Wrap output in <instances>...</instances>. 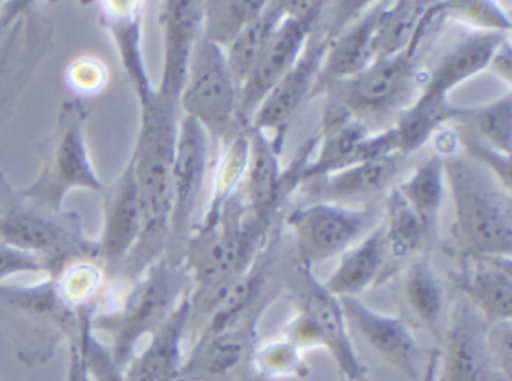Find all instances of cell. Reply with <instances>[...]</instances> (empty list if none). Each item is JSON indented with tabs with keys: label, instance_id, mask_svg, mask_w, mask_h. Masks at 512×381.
<instances>
[{
	"label": "cell",
	"instance_id": "cell-1",
	"mask_svg": "<svg viewBox=\"0 0 512 381\" xmlns=\"http://www.w3.org/2000/svg\"><path fill=\"white\" fill-rule=\"evenodd\" d=\"M454 195L461 231L484 255L509 257L512 248V200L508 191L479 165L461 158L443 164Z\"/></svg>",
	"mask_w": 512,
	"mask_h": 381
},
{
	"label": "cell",
	"instance_id": "cell-2",
	"mask_svg": "<svg viewBox=\"0 0 512 381\" xmlns=\"http://www.w3.org/2000/svg\"><path fill=\"white\" fill-rule=\"evenodd\" d=\"M238 92L221 48L211 41L203 44L194 63L190 89L185 96V105L191 117L215 134H221L238 110Z\"/></svg>",
	"mask_w": 512,
	"mask_h": 381
},
{
	"label": "cell",
	"instance_id": "cell-3",
	"mask_svg": "<svg viewBox=\"0 0 512 381\" xmlns=\"http://www.w3.org/2000/svg\"><path fill=\"white\" fill-rule=\"evenodd\" d=\"M338 302L344 318L358 330L368 347L412 380L419 377L421 350L403 321L373 311L356 297H341Z\"/></svg>",
	"mask_w": 512,
	"mask_h": 381
},
{
	"label": "cell",
	"instance_id": "cell-4",
	"mask_svg": "<svg viewBox=\"0 0 512 381\" xmlns=\"http://www.w3.org/2000/svg\"><path fill=\"white\" fill-rule=\"evenodd\" d=\"M487 327L478 309L472 303H463L446 335L440 357L443 381H485L491 365Z\"/></svg>",
	"mask_w": 512,
	"mask_h": 381
},
{
	"label": "cell",
	"instance_id": "cell-5",
	"mask_svg": "<svg viewBox=\"0 0 512 381\" xmlns=\"http://www.w3.org/2000/svg\"><path fill=\"white\" fill-rule=\"evenodd\" d=\"M308 30L310 29L307 26L295 18H281L242 86L239 101L242 116L250 114L271 92L272 87L295 65Z\"/></svg>",
	"mask_w": 512,
	"mask_h": 381
},
{
	"label": "cell",
	"instance_id": "cell-6",
	"mask_svg": "<svg viewBox=\"0 0 512 381\" xmlns=\"http://www.w3.org/2000/svg\"><path fill=\"white\" fill-rule=\"evenodd\" d=\"M250 249V236L239 215L230 216L223 227L209 234L196 260L200 297L205 305L227 282L244 275Z\"/></svg>",
	"mask_w": 512,
	"mask_h": 381
},
{
	"label": "cell",
	"instance_id": "cell-7",
	"mask_svg": "<svg viewBox=\"0 0 512 381\" xmlns=\"http://www.w3.org/2000/svg\"><path fill=\"white\" fill-rule=\"evenodd\" d=\"M302 323L308 326L310 338L329 348L341 372L349 381H365V369L359 362L346 330V318L337 297L314 284L305 300Z\"/></svg>",
	"mask_w": 512,
	"mask_h": 381
},
{
	"label": "cell",
	"instance_id": "cell-8",
	"mask_svg": "<svg viewBox=\"0 0 512 381\" xmlns=\"http://www.w3.org/2000/svg\"><path fill=\"white\" fill-rule=\"evenodd\" d=\"M365 224V215L332 204H316L296 216L302 251L308 258L334 257L355 239Z\"/></svg>",
	"mask_w": 512,
	"mask_h": 381
},
{
	"label": "cell",
	"instance_id": "cell-9",
	"mask_svg": "<svg viewBox=\"0 0 512 381\" xmlns=\"http://www.w3.org/2000/svg\"><path fill=\"white\" fill-rule=\"evenodd\" d=\"M190 309V302L185 300L173 311L145 350L125 366L122 381H179L184 366L182 338Z\"/></svg>",
	"mask_w": 512,
	"mask_h": 381
},
{
	"label": "cell",
	"instance_id": "cell-10",
	"mask_svg": "<svg viewBox=\"0 0 512 381\" xmlns=\"http://www.w3.org/2000/svg\"><path fill=\"white\" fill-rule=\"evenodd\" d=\"M409 53L379 57L353 75L347 84V104L356 111H379L397 102L413 80Z\"/></svg>",
	"mask_w": 512,
	"mask_h": 381
},
{
	"label": "cell",
	"instance_id": "cell-11",
	"mask_svg": "<svg viewBox=\"0 0 512 381\" xmlns=\"http://www.w3.org/2000/svg\"><path fill=\"white\" fill-rule=\"evenodd\" d=\"M142 162V185L145 203L155 218L169 212L172 204L175 134L166 116L155 119L145 140Z\"/></svg>",
	"mask_w": 512,
	"mask_h": 381
},
{
	"label": "cell",
	"instance_id": "cell-12",
	"mask_svg": "<svg viewBox=\"0 0 512 381\" xmlns=\"http://www.w3.org/2000/svg\"><path fill=\"white\" fill-rule=\"evenodd\" d=\"M323 53H325L323 45L311 48L272 87L271 92L260 102L259 110L254 117L256 131L277 128L295 113L296 108L301 105L310 90Z\"/></svg>",
	"mask_w": 512,
	"mask_h": 381
},
{
	"label": "cell",
	"instance_id": "cell-13",
	"mask_svg": "<svg viewBox=\"0 0 512 381\" xmlns=\"http://www.w3.org/2000/svg\"><path fill=\"white\" fill-rule=\"evenodd\" d=\"M506 44L500 32H482L455 45L431 72L425 95L446 96L451 87L484 69Z\"/></svg>",
	"mask_w": 512,
	"mask_h": 381
},
{
	"label": "cell",
	"instance_id": "cell-14",
	"mask_svg": "<svg viewBox=\"0 0 512 381\" xmlns=\"http://www.w3.org/2000/svg\"><path fill=\"white\" fill-rule=\"evenodd\" d=\"M472 305L485 321L499 323L511 320L512 275L509 257L485 255L476 263L466 282Z\"/></svg>",
	"mask_w": 512,
	"mask_h": 381
},
{
	"label": "cell",
	"instance_id": "cell-15",
	"mask_svg": "<svg viewBox=\"0 0 512 381\" xmlns=\"http://www.w3.org/2000/svg\"><path fill=\"white\" fill-rule=\"evenodd\" d=\"M208 143L203 126L190 117L185 120L178 155L173 165V183L178 204L184 212L193 204L205 173Z\"/></svg>",
	"mask_w": 512,
	"mask_h": 381
},
{
	"label": "cell",
	"instance_id": "cell-16",
	"mask_svg": "<svg viewBox=\"0 0 512 381\" xmlns=\"http://www.w3.org/2000/svg\"><path fill=\"white\" fill-rule=\"evenodd\" d=\"M383 254L385 248L382 237L380 233H374L358 248L346 254L323 288L337 299L356 297V294L365 290L376 278L382 267Z\"/></svg>",
	"mask_w": 512,
	"mask_h": 381
},
{
	"label": "cell",
	"instance_id": "cell-17",
	"mask_svg": "<svg viewBox=\"0 0 512 381\" xmlns=\"http://www.w3.org/2000/svg\"><path fill=\"white\" fill-rule=\"evenodd\" d=\"M283 14V3H272L271 8L263 9L250 23L245 24L244 29L230 44L229 57L226 59L227 66L239 92Z\"/></svg>",
	"mask_w": 512,
	"mask_h": 381
},
{
	"label": "cell",
	"instance_id": "cell-18",
	"mask_svg": "<svg viewBox=\"0 0 512 381\" xmlns=\"http://www.w3.org/2000/svg\"><path fill=\"white\" fill-rule=\"evenodd\" d=\"M383 9L377 8L332 47L326 63L328 77H353L370 65L374 56V33Z\"/></svg>",
	"mask_w": 512,
	"mask_h": 381
},
{
	"label": "cell",
	"instance_id": "cell-19",
	"mask_svg": "<svg viewBox=\"0 0 512 381\" xmlns=\"http://www.w3.org/2000/svg\"><path fill=\"white\" fill-rule=\"evenodd\" d=\"M446 96L422 95L421 99L406 111L392 131L395 149L412 152L427 141L431 132L454 113Z\"/></svg>",
	"mask_w": 512,
	"mask_h": 381
},
{
	"label": "cell",
	"instance_id": "cell-20",
	"mask_svg": "<svg viewBox=\"0 0 512 381\" xmlns=\"http://www.w3.org/2000/svg\"><path fill=\"white\" fill-rule=\"evenodd\" d=\"M424 3L401 2L391 9H383L374 33V54L379 57L397 56L416 38Z\"/></svg>",
	"mask_w": 512,
	"mask_h": 381
},
{
	"label": "cell",
	"instance_id": "cell-21",
	"mask_svg": "<svg viewBox=\"0 0 512 381\" xmlns=\"http://www.w3.org/2000/svg\"><path fill=\"white\" fill-rule=\"evenodd\" d=\"M397 164L383 156L373 161L359 162L328 180L325 195L329 198H352L379 191L394 177Z\"/></svg>",
	"mask_w": 512,
	"mask_h": 381
},
{
	"label": "cell",
	"instance_id": "cell-22",
	"mask_svg": "<svg viewBox=\"0 0 512 381\" xmlns=\"http://www.w3.org/2000/svg\"><path fill=\"white\" fill-rule=\"evenodd\" d=\"M443 162L431 159L401 185L400 195L415 210L430 231L437 222V212L443 197Z\"/></svg>",
	"mask_w": 512,
	"mask_h": 381
},
{
	"label": "cell",
	"instance_id": "cell-23",
	"mask_svg": "<svg viewBox=\"0 0 512 381\" xmlns=\"http://www.w3.org/2000/svg\"><path fill=\"white\" fill-rule=\"evenodd\" d=\"M277 183L278 162L274 150L263 137L262 131L254 129L250 170H248V195L257 210L266 209L274 201Z\"/></svg>",
	"mask_w": 512,
	"mask_h": 381
},
{
	"label": "cell",
	"instance_id": "cell-24",
	"mask_svg": "<svg viewBox=\"0 0 512 381\" xmlns=\"http://www.w3.org/2000/svg\"><path fill=\"white\" fill-rule=\"evenodd\" d=\"M406 297L419 320L430 329H436L443 309L442 287L433 270L422 261L413 264L407 272Z\"/></svg>",
	"mask_w": 512,
	"mask_h": 381
},
{
	"label": "cell",
	"instance_id": "cell-25",
	"mask_svg": "<svg viewBox=\"0 0 512 381\" xmlns=\"http://www.w3.org/2000/svg\"><path fill=\"white\" fill-rule=\"evenodd\" d=\"M199 21L191 3H176L170 18L169 81L173 89L181 86L191 41Z\"/></svg>",
	"mask_w": 512,
	"mask_h": 381
},
{
	"label": "cell",
	"instance_id": "cell-26",
	"mask_svg": "<svg viewBox=\"0 0 512 381\" xmlns=\"http://www.w3.org/2000/svg\"><path fill=\"white\" fill-rule=\"evenodd\" d=\"M365 138V129L359 125H346L335 129L323 144L319 161L310 168V173L355 165Z\"/></svg>",
	"mask_w": 512,
	"mask_h": 381
},
{
	"label": "cell",
	"instance_id": "cell-27",
	"mask_svg": "<svg viewBox=\"0 0 512 381\" xmlns=\"http://www.w3.org/2000/svg\"><path fill=\"white\" fill-rule=\"evenodd\" d=\"M265 2H220L214 3L211 15V42L230 41L236 38L254 17L265 9Z\"/></svg>",
	"mask_w": 512,
	"mask_h": 381
},
{
	"label": "cell",
	"instance_id": "cell-28",
	"mask_svg": "<svg viewBox=\"0 0 512 381\" xmlns=\"http://www.w3.org/2000/svg\"><path fill=\"white\" fill-rule=\"evenodd\" d=\"M479 132L491 143L496 144L506 155L511 152L512 99L506 95L500 101L482 108L475 116Z\"/></svg>",
	"mask_w": 512,
	"mask_h": 381
},
{
	"label": "cell",
	"instance_id": "cell-29",
	"mask_svg": "<svg viewBox=\"0 0 512 381\" xmlns=\"http://www.w3.org/2000/svg\"><path fill=\"white\" fill-rule=\"evenodd\" d=\"M427 231V227L416 215L415 210L400 194H397V201L392 207L391 233H389L395 248L400 249L401 252L415 248Z\"/></svg>",
	"mask_w": 512,
	"mask_h": 381
},
{
	"label": "cell",
	"instance_id": "cell-30",
	"mask_svg": "<svg viewBox=\"0 0 512 381\" xmlns=\"http://www.w3.org/2000/svg\"><path fill=\"white\" fill-rule=\"evenodd\" d=\"M511 320L491 323L487 327V348L490 363L503 381H511L512 336Z\"/></svg>",
	"mask_w": 512,
	"mask_h": 381
},
{
	"label": "cell",
	"instance_id": "cell-31",
	"mask_svg": "<svg viewBox=\"0 0 512 381\" xmlns=\"http://www.w3.org/2000/svg\"><path fill=\"white\" fill-rule=\"evenodd\" d=\"M7 237L17 245L44 248L53 245L58 240L59 233L53 225L31 219H17L8 224Z\"/></svg>",
	"mask_w": 512,
	"mask_h": 381
},
{
	"label": "cell",
	"instance_id": "cell-32",
	"mask_svg": "<svg viewBox=\"0 0 512 381\" xmlns=\"http://www.w3.org/2000/svg\"><path fill=\"white\" fill-rule=\"evenodd\" d=\"M34 269H37V264L34 263L31 257H26V255L13 251V249H0V276Z\"/></svg>",
	"mask_w": 512,
	"mask_h": 381
},
{
	"label": "cell",
	"instance_id": "cell-33",
	"mask_svg": "<svg viewBox=\"0 0 512 381\" xmlns=\"http://www.w3.org/2000/svg\"><path fill=\"white\" fill-rule=\"evenodd\" d=\"M65 381H92L83 360L82 348L80 345H73L70 351V362H68L67 377Z\"/></svg>",
	"mask_w": 512,
	"mask_h": 381
},
{
	"label": "cell",
	"instance_id": "cell-34",
	"mask_svg": "<svg viewBox=\"0 0 512 381\" xmlns=\"http://www.w3.org/2000/svg\"><path fill=\"white\" fill-rule=\"evenodd\" d=\"M439 362H440V354L434 353L430 354V359H428L427 366H425L424 371H422V380L421 381H436L437 380V372H439Z\"/></svg>",
	"mask_w": 512,
	"mask_h": 381
},
{
	"label": "cell",
	"instance_id": "cell-35",
	"mask_svg": "<svg viewBox=\"0 0 512 381\" xmlns=\"http://www.w3.org/2000/svg\"><path fill=\"white\" fill-rule=\"evenodd\" d=\"M268 381H272V380H268Z\"/></svg>",
	"mask_w": 512,
	"mask_h": 381
}]
</instances>
